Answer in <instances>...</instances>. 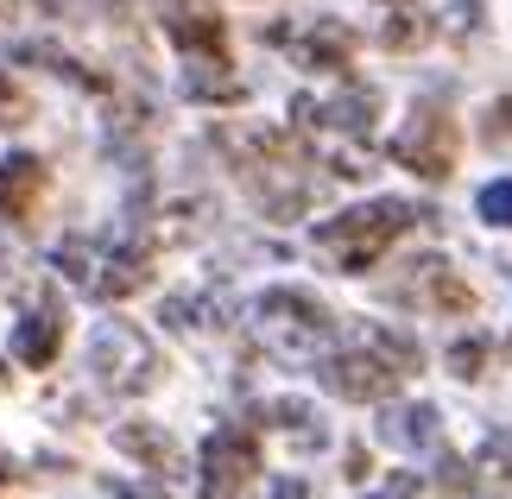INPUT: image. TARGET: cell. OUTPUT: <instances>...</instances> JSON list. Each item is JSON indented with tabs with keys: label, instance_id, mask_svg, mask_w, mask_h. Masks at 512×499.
Segmentation results:
<instances>
[{
	"label": "cell",
	"instance_id": "1",
	"mask_svg": "<svg viewBox=\"0 0 512 499\" xmlns=\"http://www.w3.org/2000/svg\"><path fill=\"white\" fill-rule=\"evenodd\" d=\"M253 335H260L266 354H279L291 367H310L336 342V310L304 285H272L253 297Z\"/></svg>",
	"mask_w": 512,
	"mask_h": 499
},
{
	"label": "cell",
	"instance_id": "2",
	"mask_svg": "<svg viewBox=\"0 0 512 499\" xmlns=\"http://www.w3.org/2000/svg\"><path fill=\"white\" fill-rule=\"evenodd\" d=\"M418 222H424V209L399 203V196H373L361 209H342V215H329V222H317V247L329 253L336 272H373L380 253Z\"/></svg>",
	"mask_w": 512,
	"mask_h": 499
},
{
	"label": "cell",
	"instance_id": "3",
	"mask_svg": "<svg viewBox=\"0 0 512 499\" xmlns=\"http://www.w3.org/2000/svg\"><path fill=\"white\" fill-rule=\"evenodd\" d=\"M159 367H165L159 348H152L127 316H108V323L89 335V373L102 379L108 392H121V398L152 392V386H159Z\"/></svg>",
	"mask_w": 512,
	"mask_h": 499
},
{
	"label": "cell",
	"instance_id": "4",
	"mask_svg": "<svg viewBox=\"0 0 512 499\" xmlns=\"http://www.w3.org/2000/svg\"><path fill=\"white\" fill-rule=\"evenodd\" d=\"M392 165L418 171L424 184H443L449 171H456V152H462V133H456V114L443 108H411V121L392 133Z\"/></svg>",
	"mask_w": 512,
	"mask_h": 499
},
{
	"label": "cell",
	"instance_id": "5",
	"mask_svg": "<svg viewBox=\"0 0 512 499\" xmlns=\"http://www.w3.org/2000/svg\"><path fill=\"white\" fill-rule=\"evenodd\" d=\"M253 474H260V443L241 424H222L196 455V493L203 499H241L253 487Z\"/></svg>",
	"mask_w": 512,
	"mask_h": 499
},
{
	"label": "cell",
	"instance_id": "6",
	"mask_svg": "<svg viewBox=\"0 0 512 499\" xmlns=\"http://www.w3.org/2000/svg\"><path fill=\"white\" fill-rule=\"evenodd\" d=\"M310 367H317V379H323L336 398H348V405H386V398L399 392V379H405L392 361H380L367 342H361V348H329V354H317Z\"/></svg>",
	"mask_w": 512,
	"mask_h": 499
},
{
	"label": "cell",
	"instance_id": "7",
	"mask_svg": "<svg viewBox=\"0 0 512 499\" xmlns=\"http://www.w3.org/2000/svg\"><path fill=\"white\" fill-rule=\"evenodd\" d=\"M291 121H298L304 133L373 139V121H380V89H367V83H348L342 95H329V102H310V95H298V102H291Z\"/></svg>",
	"mask_w": 512,
	"mask_h": 499
},
{
	"label": "cell",
	"instance_id": "8",
	"mask_svg": "<svg viewBox=\"0 0 512 499\" xmlns=\"http://www.w3.org/2000/svg\"><path fill=\"white\" fill-rule=\"evenodd\" d=\"M392 297H399V304H418V310H430V316H468V310H475V291H468L462 278H456V266H449V259H437V253L411 259L405 278L392 285Z\"/></svg>",
	"mask_w": 512,
	"mask_h": 499
},
{
	"label": "cell",
	"instance_id": "9",
	"mask_svg": "<svg viewBox=\"0 0 512 499\" xmlns=\"http://www.w3.org/2000/svg\"><path fill=\"white\" fill-rule=\"evenodd\" d=\"M165 38L184 57H215L228 45V26H222V13H215L209 0H171L165 7Z\"/></svg>",
	"mask_w": 512,
	"mask_h": 499
},
{
	"label": "cell",
	"instance_id": "10",
	"mask_svg": "<svg viewBox=\"0 0 512 499\" xmlns=\"http://www.w3.org/2000/svg\"><path fill=\"white\" fill-rule=\"evenodd\" d=\"M38 196H45V158L7 152L0 158V215H7V222H32Z\"/></svg>",
	"mask_w": 512,
	"mask_h": 499
},
{
	"label": "cell",
	"instance_id": "11",
	"mask_svg": "<svg viewBox=\"0 0 512 499\" xmlns=\"http://www.w3.org/2000/svg\"><path fill=\"white\" fill-rule=\"evenodd\" d=\"M354 26H342V19H317L298 45H291V57H298V70H348L354 64Z\"/></svg>",
	"mask_w": 512,
	"mask_h": 499
},
{
	"label": "cell",
	"instance_id": "12",
	"mask_svg": "<svg viewBox=\"0 0 512 499\" xmlns=\"http://www.w3.org/2000/svg\"><path fill=\"white\" fill-rule=\"evenodd\" d=\"M57 348H64V316H57V310L13 316V361L19 367H51Z\"/></svg>",
	"mask_w": 512,
	"mask_h": 499
},
{
	"label": "cell",
	"instance_id": "13",
	"mask_svg": "<svg viewBox=\"0 0 512 499\" xmlns=\"http://www.w3.org/2000/svg\"><path fill=\"white\" fill-rule=\"evenodd\" d=\"M373 430H380L386 449H437L443 417H437V405H386V417Z\"/></svg>",
	"mask_w": 512,
	"mask_h": 499
},
{
	"label": "cell",
	"instance_id": "14",
	"mask_svg": "<svg viewBox=\"0 0 512 499\" xmlns=\"http://www.w3.org/2000/svg\"><path fill=\"white\" fill-rule=\"evenodd\" d=\"M184 95H190V102L234 108L247 95V83L228 70V51H215V57H190V64H184Z\"/></svg>",
	"mask_w": 512,
	"mask_h": 499
},
{
	"label": "cell",
	"instance_id": "15",
	"mask_svg": "<svg viewBox=\"0 0 512 499\" xmlns=\"http://www.w3.org/2000/svg\"><path fill=\"white\" fill-rule=\"evenodd\" d=\"M260 424L285 430L298 449H323V443H329V430H323L317 405H304V398H272V405H260Z\"/></svg>",
	"mask_w": 512,
	"mask_h": 499
},
{
	"label": "cell",
	"instance_id": "16",
	"mask_svg": "<svg viewBox=\"0 0 512 499\" xmlns=\"http://www.w3.org/2000/svg\"><path fill=\"white\" fill-rule=\"evenodd\" d=\"M114 449L133 455V462H146L152 474H177V443L159 424H121V430H114Z\"/></svg>",
	"mask_w": 512,
	"mask_h": 499
},
{
	"label": "cell",
	"instance_id": "17",
	"mask_svg": "<svg viewBox=\"0 0 512 499\" xmlns=\"http://www.w3.org/2000/svg\"><path fill=\"white\" fill-rule=\"evenodd\" d=\"M475 487H487L494 499L512 493V430H487L481 436V455H475Z\"/></svg>",
	"mask_w": 512,
	"mask_h": 499
},
{
	"label": "cell",
	"instance_id": "18",
	"mask_svg": "<svg viewBox=\"0 0 512 499\" xmlns=\"http://www.w3.org/2000/svg\"><path fill=\"white\" fill-rule=\"evenodd\" d=\"M430 32H437V19L418 13L411 0H399V7L386 13V26H380V45H386V51H418Z\"/></svg>",
	"mask_w": 512,
	"mask_h": 499
},
{
	"label": "cell",
	"instance_id": "19",
	"mask_svg": "<svg viewBox=\"0 0 512 499\" xmlns=\"http://www.w3.org/2000/svg\"><path fill=\"white\" fill-rule=\"evenodd\" d=\"M475 209H481V222H487V228H512V177H494V184H481Z\"/></svg>",
	"mask_w": 512,
	"mask_h": 499
},
{
	"label": "cell",
	"instance_id": "20",
	"mask_svg": "<svg viewBox=\"0 0 512 499\" xmlns=\"http://www.w3.org/2000/svg\"><path fill=\"white\" fill-rule=\"evenodd\" d=\"M487 361H494V342H481V335H468V342L449 348V373H456V379H481Z\"/></svg>",
	"mask_w": 512,
	"mask_h": 499
},
{
	"label": "cell",
	"instance_id": "21",
	"mask_svg": "<svg viewBox=\"0 0 512 499\" xmlns=\"http://www.w3.org/2000/svg\"><path fill=\"white\" fill-rule=\"evenodd\" d=\"M19 121H32V102H26V89H13V76L0 70V127H19Z\"/></svg>",
	"mask_w": 512,
	"mask_h": 499
},
{
	"label": "cell",
	"instance_id": "22",
	"mask_svg": "<svg viewBox=\"0 0 512 499\" xmlns=\"http://www.w3.org/2000/svg\"><path fill=\"white\" fill-rule=\"evenodd\" d=\"M437 487H443V493H468V487H475V474H468V462H462V455L437 449Z\"/></svg>",
	"mask_w": 512,
	"mask_h": 499
},
{
	"label": "cell",
	"instance_id": "23",
	"mask_svg": "<svg viewBox=\"0 0 512 499\" xmlns=\"http://www.w3.org/2000/svg\"><path fill=\"white\" fill-rule=\"evenodd\" d=\"M487 139H512V95H500V102L487 108Z\"/></svg>",
	"mask_w": 512,
	"mask_h": 499
},
{
	"label": "cell",
	"instance_id": "24",
	"mask_svg": "<svg viewBox=\"0 0 512 499\" xmlns=\"http://www.w3.org/2000/svg\"><path fill=\"white\" fill-rule=\"evenodd\" d=\"M108 499H165V493H152V487H133V481H108Z\"/></svg>",
	"mask_w": 512,
	"mask_h": 499
},
{
	"label": "cell",
	"instance_id": "25",
	"mask_svg": "<svg viewBox=\"0 0 512 499\" xmlns=\"http://www.w3.org/2000/svg\"><path fill=\"white\" fill-rule=\"evenodd\" d=\"M272 499H310V487H304V481H291V474H285V481H272Z\"/></svg>",
	"mask_w": 512,
	"mask_h": 499
},
{
	"label": "cell",
	"instance_id": "26",
	"mask_svg": "<svg viewBox=\"0 0 512 499\" xmlns=\"http://www.w3.org/2000/svg\"><path fill=\"white\" fill-rule=\"evenodd\" d=\"M424 487L418 481H411V474H392V499H418Z\"/></svg>",
	"mask_w": 512,
	"mask_h": 499
},
{
	"label": "cell",
	"instance_id": "27",
	"mask_svg": "<svg viewBox=\"0 0 512 499\" xmlns=\"http://www.w3.org/2000/svg\"><path fill=\"white\" fill-rule=\"evenodd\" d=\"M342 474H348V481H361V474H367V449H348V468Z\"/></svg>",
	"mask_w": 512,
	"mask_h": 499
},
{
	"label": "cell",
	"instance_id": "28",
	"mask_svg": "<svg viewBox=\"0 0 512 499\" xmlns=\"http://www.w3.org/2000/svg\"><path fill=\"white\" fill-rule=\"evenodd\" d=\"M392 7H399V0H392Z\"/></svg>",
	"mask_w": 512,
	"mask_h": 499
},
{
	"label": "cell",
	"instance_id": "29",
	"mask_svg": "<svg viewBox=\"0 0 512 499\" xmlns=\"http://www.w3.org/2000/svg\"><path fill=\"white\" fill-rule=\"evenodd\" d=\"M0 379H7V373H0Z\"/></svg>",
	"mask_w": 512,
	"mask_h": 499
}]
</instances>
